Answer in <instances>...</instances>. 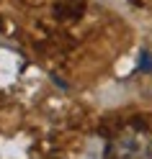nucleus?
<instances>
[{
	"label": "nucleus",
	"mask_w": 152,
	"mask_h": 159,
	"mask_svg": "<svg viewBox=\"0 0 152 159\" xmlns=\"http://www.w3.org/2000/svg\"><path fill=\"white\" fill-rule=\"evenodd\" d=\"M108 159H152V146L139 136H124L111 144Z\"/></svg>",
	"instance_id": "nucleus-1"
}]
</instances>
